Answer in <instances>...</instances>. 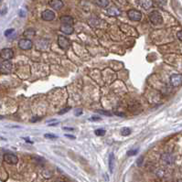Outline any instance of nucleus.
<instances>
[{
	"label": "nucleus",
	"instance_id": "obj_14",
	"mask_svg": "<svg viewBox=\"0 0 182 182\" xmlns=\"http://www.w3.org/2000/svg\"><path fill=\"white\" fill-rule=\"evenodd\" d=\"M114 155L113 153H111L110 155H109V170L111 173L113 172V168H114Z\"/></svg>",
	"mask_w": 182,
	"mask_h": 182
},
{
	"label": "nucleus",
	"instance_id": "obj_28",
	"mask_svg": "<svg viewBox=\"0 0 182 182\" xmlns=\"http://www.w3.org/2000/svg\"><path fill=\"white\" fill-rule=\"evenodd\" d=\"M65 136L66 137H69V138H70V139H75V136H73V135H70V134H65Z\"/></svg>",
	"mask_w": 182,
	"mask_h": 182
},
{
	"label": "nucleus",
	"instance_id": "obj_1",
	"mask_svg": "<svg viewBox=\"0 0 182 182\" xmlns=\"http://www.w3.org/2000/svg\"><path fill=\"white\" fill-rule=\"evenodd\" d=\"M149 19L154 25H160L163 22V17L158 11H152L149 14Z\"/></svg>",
	"mask_w": 182,
	"mask_h": 182
},
{
	"label": "nucleus",
	"instance_id": "obj_11",
	"mask_svg": "<svg viewBox=\"0 0 182 182\" xmlns=\"http://www.w3.org/2000/svg\"><path fill=\"white\" fill-rule=\"evenodd\" d=\"M48 4L52 6V8H54L55 10H59L62 6H63V2L59 1V0H52L49 1Z\"/></svg>",
	"mask_w": 182,
	"mask_h": 182
},
{
	"label": "nucleus",
	"instance_id": "obj_7",
	"mask_svg": "<svg viewBox=\"0 0 182 182\" xmlns=\"http://www.w3.org/2000/svg\"><path fill=\"white\" fill-rule=\"evenodd\" d=\"M18 47L23 50H28L32 48V41L27 38H23L18 41Z\"/></svg>",
	"mask_w": 182,
	"mask_h": 182
},
{
	"label": "nucleus",
	"instance_id": "obj_29",
	"mask_svg": "<svg viewBox=\"0 0 182 182\" xmlns=\"http://www.w3.org/2000/svg\"><path fill=\"white\" fill-rule=\"evenodd\" d=\"M115 114L116 115H122V117L124 116V113H122V112H115Z\"/></svg>",
	"mask_w": 182,
	"mask_h": 182
},
{
	"label": "nucleus",
	"instance_id": "obj_12",
	"mask_svg": "<svg viewBox=\"0 0 182 182\" xmlns=\"http://www.w3.org/2000/svg\"><path fill=\"white\" fill-rule=\"evenodd\" d=\"M60 30H61L63 33H65V34H67V35H70V34H71V33L73 32V27H72V26H70V25L61 24V26H60Z\"/></svg>",
	"mask_w": 182,
	"mask_h": 182
},
{
	"label": "nucleus",
	"instance_id": "obj_15",
	"mask_svg": "<svg viewBox=\"0 0 182 182\" xmlns=\"http://www.w3.org/2000/svg\"><path fill=\"white\" fill-rule=\"evenodd\" d=\"M137 3L140 4V5H142V6L145 9H148V8H150L152 6L153 1H138Z\"/></svg>",
	"mask_w": 182,
	"mask_h": 182
},
{
	"label": "nucleus",
	"instance_id": "obj_31",
	"mask_svg": "<svg viewBox=\"0 0 182 182\" xmlns=\"http://www.w3.org/2000/svg\"><path fill=\"white\" fill-rule=\"evenodd\" d=\"M58 123H49V124H48V126H51V125H58Z\"/></svg>",
	"mask_w": 182,
	"mask_h": 182
},
{
	"label": "nucleus",
	"instance_id": "obj_21",
	"mask_svg": "<svg viewBox=\"0 0 182 182\" xmlns=\"http://www.w3.org/2000/svg\"><path fill=\"white\" fill-rule=\"evenodd\" d=\"M14 32H15V29H14V28H9V29L5 30L4 34H5V37H9V36H10L12 33H14Z\"/></svg>",
	"mask_w": 182,
	"mask_h": 182
},
{
	"label": "nucleus",
	"instance_id": "obj_26",
	"mask_svg": "<svg viewBox=\"0 0 182 182\" xmlns=\"http://www.w3.org/2000/svg\"><path fill=\"white\" fill-rule=\"evenodd\" d=\"M90 120L91 121H101V118L100 117H91Z\"/></svg>",
	"mask_w": 182,
	"mask_h": 182
},
{
	"label": "nucleus",
	"instance_id": "obj_33",
	"mask_svg": "<svg viewBox=\"0 0 182 182\" xmlns=\"http://www.w3.org/2000/svg\"><path fill=\"white\" fill-rule=\"evenodd\" d=\"M0 119H3V117H2V116H0Z\"/></svg>",
	"mask_w": 182,
	"mask_h": 182
},
{
	"label": "nucleus",
	"instance_id": "obj_18",
	"mask_svg": "<svg viewBox=\"0 0 182 182\" xmlns=\"http://www.w3.org/2000/svg\"><path fill=\"white\" fill-rule=\"evenodd\" d=\"M94 133H95V134L98 135V136H102V135L105 134L106 131H105L104 129H97V130H95Z\"/></svg>",
	"mask_w": 182,
	"mask_h": 182
},
{
	"label": "nucleus",
	"instance_id": "obj_25",
	"mask_svg": "<svg viewBox=\"0 0 182 182\" xmlns=\"http://www.w3.org/2000/svg\"><path fill=\"white\" fill-rule=\"evenodd\" d=\"M181 34H182V31L181 30H179L178 32H177V37H178V39L180 40V41H182V37H181Z\"/></svg>",
	"mask_w": 182,
	"mask_h": 182
},
{
	"label": "nucleus",
	"instance_id": "obj_6",
	"mask_svg": "<svg viewBox=\"0 0 182 182\" xmlns=\"http://www.w3.org/2000/svg\"><path fill=\"white\" fill-rule=\"evenodd\" d=\"M4 161L10 164V165H16L18 161V158L16 155L11 154V153H5L3 156Z\"/></svg>",
	"mask_w": 182,
	"mask_h": 182
},
{
	"label": "nucleus",
	"instance_id": "obj_10",
	"mask_svg": "<svg viewBox=\"0 0 182 182\" xmlns=\"http://www.w3.org/2000/svg\"><path fill=\"white\" fill-rule=\"evenodd\" d=\"M106 12H107V14L109 16H119L121 14V10L118 7L114 6V5L109 7Z\"/></svg>",
	"mask_w": 182,
	"mask_h": 182
},
{
	"label": "nucleus",
	"instance_id": "obj_13",
	"mask_svg": "<svg viewBox=\"0 0 182 182\" xmlns=\"http://www.w3.org/2000/svg\"><path fill=\"white\" fill-rule=\"evenodd\" d=\"M59 20H60L61 24H65V25H70L71 26L72 23H73V18L70 16H62L59 18Z\"/></svg>",
	"mask_w": 182,
	"mask_h": 182
},
{
	"label": "nucleus",
	"instance_id": "obj_27",
	"mask_svg": "<svg viewBox=\"0 0 182 182\" xmlns=\"http://www.w3.org/2000/svg\"><path fill=\"white\" fill-rule=\"evenodd\" d=\"M63 130H67V131H74V129L72 127H63Z\"/></svg>",
	"mask_w": 182,
	"mask_h": 182
},
{
	"label": "nucleus",
	"instance_id": "obj_32",
	"mask_svg": "<svg viewBox=\"0 0 182 182\" xmlns=\"http://www.w3.org/2000/svg\"><path fill=\"white\" fill-rule=\"evenodd\" d=\"M56 182H64V181H62V180H58V181H56Z\"/></svg>",
	"mask_w": 182,
	"mask_h": 182
},
{
	"label": "nucleus",
	"instance_id": "obj_24",
	"mask_svg": "<svg viewBox=\"0 0 182 182\" xmlns=\"http://www.w3.org/2000/svg\"><path fill=\"white\" fill-rule=\"evenodd\" d=\"M74 113H75L76 116H79V115L82 114V110L81 109H76L75 112H74Z\"/></svg>",
	"mask_w": 182,
	"mask_h": 182
},
{
	"label": "nucleus",
	"instance_id": "obj_20",
	"mask_svg": "<svg viewBox=\"0 0 182 182\" xmlns=\"http://www.w3.org/2000/svg\"><path fill=\"white\" fill-rule=\"evenodd\" d=\"M97 112L101 113V114H104L106 116H111L112 115V112H108V111H103V110H98Z\"/></svg>",
	"mask_w": 182,
	"mask_h": 182
},
{
	"label": "nucleus",
	"instance_id": "obj_2",
	"mask_svg": "<svg viewBox=\"0 0 182 182\" xmlns=\"http://www.w3.org/2000/svg\"><path fill=\"white\" fill-rule=\"evenodd\" d=\"M127 16L129 17L130 20L133 21H140L142 18V14L140 11L136 10V9H130L127 11Z\"/></svg>",
	"mask_w": 182,
	"mask_h": 182
},
{
	"label": "nucleus",
	"instance_id": "obj_4",
	"mask_svg": "<svg viewBox=\"0 0 182 182\" xmlns=\"http://www.w3.org/2000/svg\"><path fill=\"white\" fill-rule=\"evenodd\" d=\"M58 44L59 46V48L63 50H67L70 46V42L69 40V38L63 37V36H59L58 37Z\"/></svg>",
	"mask_w": 182,
	"mask_h": 182
},
{
	"label": "nucleus",
	"instance_id": "obj_23",
	"mask_svg": "<svg viewBox=\"0 0 182 182\" xmlns=\"http://www.w3.org/2000/svg\"><path fill=\"white\" fill-rule=\"evenodd\" d=\"M70 107H66V108H63L62 110H60V111L59 112V114H63V113H65L66 112H69V111H70Z\"/></svg>",
	"mask_w": 182,
	"mask_h": 182
},
{
	"label": "nucleus",
	"instance_id": "obj_8",
	"mask_svg": "<svg viewBox=\"0 0 182 182\" xmlns=\"http://www.w3.org/2000/svg\"><path fill=\"white\" fill-rule=\"evenodd\" d=\"M182 75L181 74H172L170 76V83L173 87H177L181 84Z\"/></svg>",
	"mask_w": 182,
	"mask_h": 182
},
{
	"label": "nucleus",
	"instance_id": "obj_16",
	"mask_svg": "<svg viewBox=\"0 0 182 182\" xmlns=\"http://www.w3.org/2000/svg\"><path fill=\"white\" fill-rule=\"evenodd\" d=\"M131 134V129L128 128V127H123L121 129V134L123 135V136H127Z\"/></svg>",
	"mask_w": 182,
	"mask_h": 182
},
{
	"label": "nucleus",
	"instance_id": "obj_17",
	"mask_svg": "<svg viewBox=\"0 0 182 182\" xmlns=\"http://www.w3.org/2000/svg\"><path fill=\"white\" fill-rule=\"evenodd\" d=\"M109 1L107 0H102V1H95V4H97L98 5H100L101 7H105L109 5Z\"/></svg>",
	"mask_w": 182,
	"mask_h": 182
},
{
	"label": "nucleus",
	"instance_id": "obj_22",
	"mask_svg": "<svg viewBox=\"0 0 182 182\" xmlns=\"http://www.w3.org/2000/svg\"><path fill=\"white\" fill-rule=\"evenodd\" d=\"M45 138H48V139H56L57 138V135L53 134H45Z\"/></svg>",
	"mask_w": 182,
	"mask_h": 182
},
{
	"label": "nucleus",
	"instance_id": "obj_19",
	"mask_svg": "<svg viewBox=\"0 0 182 182\" xmlns=\"http://www.w3.org/2000/svg\"><path fill=\"white\" fill-rule=\"evenodd\" d=\"M138 153V149H133V150H129L127 151V155L131 156V155H135Z\"/></svg>",
	"mask_w": 182,
	"mask_h": 182
},
{
	"label": "nucleus",
	"instance_id": "obj_30",
	"mask_svg": "<svg viewBox=\"0 0 182 182\" xmlns=\"http://www.w3.org/2000/svg\"><path fill=\"white\" fill-rule=\"evenodd\" d=\"M40 118H33L32 120H31V122H35V121H37V120H39Z\"/></svg>",
	"mask_w": 182,
	"mask_h": 182
},
{
	"label": "nucleus",
	"instance_id": "obj_3",
	"mask_svg": "<svg viewBox=\"0 0 182 182\" xmlns=\"http://www.w3.org/2000/svg\"><path fill=\"white\" fill-rule=\"evenodd\" d=\"M13 68L12 63L9 60H4L2 63H0V72L3 74H8L11 72Z\"/></svg>",
	"mask_w": 182,
	"mask_h": 182
},
{
	"label": "nucleus",
	"instance_id": "obj_5",
	"mask_svg": "<svg viewBox=\"0 0 182 182\" xmlns=\"http://www.w3.org/2000/svg\"><path fill=\"white\" fill-rule=\"evenodd\" d=\"M14 57V51L12 50V48H3L0 51V58L4 60H9Z\"/></svg>",
	"mask_w": 182,
	"mask_h": 182
},
{
	"label": "nucleus",
	"instance_id": "obj_9",
	"mask_svg": "<svg viewBox=\"0 0 182 182\" xmlns=\"http://www.w3.org/2000/svg\"><path fill=\"white\" fill-rule=\"evenodd\" d=\"M41 17L45 21H51L55 18V13L52 10L47 9L41 14Z\"/></svg>",
	"mask_w": 182,
	"mask_h": 182
}]
</instances>
